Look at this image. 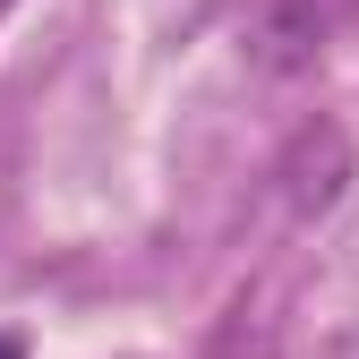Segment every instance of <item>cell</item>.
<instances>
[{"label": "cell", "mask_w": 359, "mask_h": 359, "mask_svg": "<svg viewBox=\"0 0 359 359\" xmlns=\"http://www.w3.org/2000/svg\"><path fill=\"white\" fill-rule=\"evenodd\" d=\"M351 26H359V0H265L257 34H248V60L265 77H299V69H317Z\"/></svg>", "instance_id": "6da1fadb"}, {"label": "cell", "mask_w": 359, "mask_h": 359, "mask_svg": "<svg viewBox=\"0 0 359 359\" xmlns=\"http://www.w3.org/2000/svg\"><path fill=\"white\" fill-rule=\"evenodd\" d=\"M274 180H283V205H291V214H334L342 189H351V137H342V120H308V128H291Z\"/></svg>", "instance_id": "7a4b0ae2"}, {"label": "cell", "mask_w": 359, "mask_h": 359, "mask_svg": "<svg viewBox=\"0 0 359 359\" xmlns=\"http://www.w3.org/2000/svg\"><path fill=\"white\" fill-rule=\"evenodd\" d=\"M0 359H26V342H0Z\"/></svg>", "instance_id": "3957f363"}, {"label": "cell", "mask_w": 359, "mask_h": 359, "mask_svg": "<svg viewBox=\"0 0 359 359\" xmlns=\"http://www.w3.org/2000/svg\"><path fill=\"white\" fill-rule=\"evenodd\" d=\"M9 9H18V0H0V18H9Z\"/></svg>", "instance_id": "277c9868"}]
</instances>
